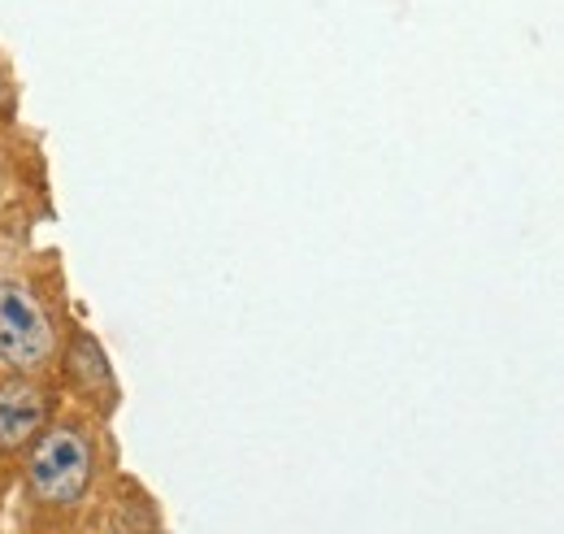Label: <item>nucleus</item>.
I'll return each instance as SVG.
<instances>
[{
    "label": "nucleus",
    "instance_id": "1",
    "mask_svg": "<svg viewBox=\"0 0 564 534\" xmlns=\"http://www.w3.org/2000/svg\"><path fill=\"white\" fill-rule=\"evenodd\" d=\"M31 491L44 504L70 509L83 500L87 482H91V439L78 426H53L35 439L31 461H26Z\"/></svg>",
    "mask_w": 564,
    "mask_h": 534
},
{
    "label": "nucleus",
    "instance_id": "2",
    "mask_svg": "<svg viewBox=\"0 0 564 534\" xmlns=\"http://www.w3.org/2000/svg\"><path fill=\"white\" fill-rule=\"evenodd\" d=\"M53 356V322L31 287L0 278V365L18 374L44 370Z\"/></svg>",
    "mask_w": 564,
    "mask_h": 534
},
{
    "label": "nucleus",
    "instance_id": "3",
    "mask_svg": "<svg viewBox=\"0 0 564 534\" xmlns=\"http://www.w3.org/2000/svg\"><path fill=\"white\" fill-rule=\"evenodd\" d=\"M44 430H48V396L26 378H9L0 387V452L4 457L22 452Z\"/></svg>",
    "mask_w": 564,
    "mask_h": 534
},
{
    "label": "nucleus",
    "instance_id": "4",
    "mask_svg": "<svg viewBox=\"0 0 564 534\" xmlns=\"http://www.w3.org/2000/svg\"><path fill=\"white\" fill-rule=\"evenodd\" d=\"M66 370H70V378L78 392H87V396H105V404L118 396V392H113V370H109V361H105V352H100V343H96L91 334H78V339L70 343V361H66Z\"/></svg>",
    "mask_w": 564,
    "mask_h": 534
},
{
    "label": "nucleus",
    "instance_id": "5",
    "mask_svg": "<svg viewBox=\"0 0 564 534\" xmlns=\"http://www.w3.org/2000/svg\"><path fill=\"white\" fill-rule=\"evenodd\" d=\"M0 114H9V87L0 83Z\"/></svg>",
    "mask_w": 564,
    "mask_h": 534
}]
</instances>
